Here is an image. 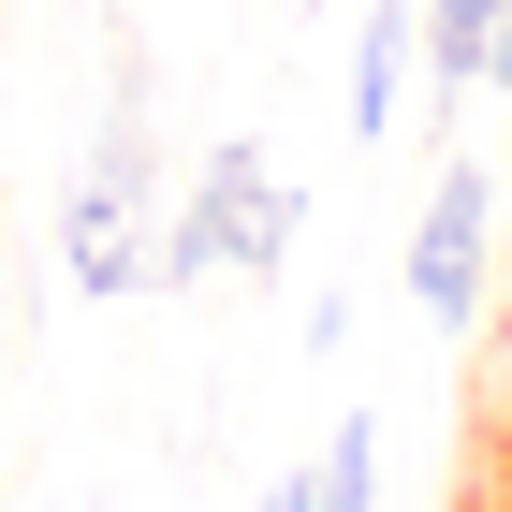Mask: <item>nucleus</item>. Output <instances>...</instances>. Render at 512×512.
I'll return each mask as SVG.
<instances>
[{
	"label": "nucleus",
	"mask_w": 512,
	"mask_h": 512,
	"mask_svg": "<svg viewBox=\"0 0 512 512\" xmlns=\"http://www.w3.org/2000/svg\"><path fill=\"white\" fill-rule=\"evenodd\" d=\"M147 74H118V118H103V161L74 191V235H59V278L74 293H147L161 278V220H147Z\"/></svg>",
	"instance_id": "2"
},
{
	"label": "nucleus",
	"mask_w": 512,
	"mask_h": 512,
	"mask_svg": "<svg viewBox=\"0 0 512 512\" xmlns=\"http://www.w3.org/2000/svg\"><path fill=\"white\" fill-rule=\"evenodd\" d=\"M483 30H498V0H425V74L483 88Z\"/></svg>",
	"instance_id": "5"
},
{
	"label": "nucleus",
	"mask_w": 512,
	"mask_h": 512,
	"mask_svg": "<svg viewBox=\"0 0 512 512\" xmlns=\"http://www.w3.org/2000/svg\"><path fill=\"white\" fill-rule=\"evenodd\" d=\"M483 425H512V308H498V352H483Z\"/></svg>",
	"instance_id": "7"
},
{
	"label": "nucleus",
	"mask_w": 512,
	"mask_h": 512,
	"mask_svg": "<svg viewBox=\"0 0 512 512\" xmlns=\"http://www.w3.org/2000/svg\"><path fill=\"white\" fill-rule=\"evenodd\" d=\"M366 498H381V425L352 410V425L322 439V512H366Z\"/></svg>",
	"instance_id": "6"
},
{
	"label": "nucleus",
	"mask_w": 512,
	"mask_h": 512,
	"mask_svg": "<svg viewBox=\"0 0 512 512\" xmlns=\"http://www.w3.org/2000/svg\"><path fill=\"white\" fill-rule=\"evenodd\" d=\"M483 88H512V0H498V30H483Z\"/></svg>",
	"instance_id": "8"
},
{
	"label": "nucleus",
	"mask_w": 512,
	"mask_h": 512,
	"mask_svg": "<svg viewBox=\"0 0 512 512\" xmlns=\"http://www.w3.org/2000/svg\"><path fill=\"white\" fill-rule=\"evenodd\" d=\"M293 235H308V205L278 191V161L249 147H205V176H191V205L161 220V278H205V264H264V278H293ZM147 278V293H161Z\"/></svg>",
	"instance_id": "1"
},
{
	"label": "nucleus",
	"mask_w": 512,
	"mask_h": 512,
	"mask_svg": "<svg viewBox=\"0 0 512 512\" xmlns=\"http://www.w3.org/2000/svg\"><path fill=\"white\" fill-rule=\"evenodd\" d=\"M483 293H498V176L483 161H439L425 235H410V308L425 322H483Z\"/></svg>",
	"instance_id": "3"
},
{
	"label": "nucleus",
	"mask_w": 512,
	"mask_h": 512,
	"mask_svg": "<svg viewBox=\"0 0 512 512\" xmlns=\"http://www.w3.org/2000/svg\"><path fill=\"white\" fill-rule=\"evenodd\" d=\"M410 44H425V0H381L352 30V132H395V88H410Z\"/></svg>",
	"instance_id": "4"
}]
</instances>
